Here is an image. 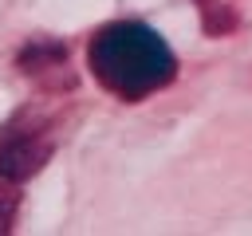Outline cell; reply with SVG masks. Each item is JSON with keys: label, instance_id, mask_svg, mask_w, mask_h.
Segmentation results:
<instances>
[{"label": "cell", "instance_id": "6da1fadb", "mask_svg": "<svg viewBox=\"0 0 252 236\" xmlns=\"http://www.w3.org/2000/svg\"><path fill=\"white\" fill-rule=\"evenodd\" d=\"M87 63H91L94 79L126 102H138V98L161 90L177 75V59H173L169 43L154 28L134 24V20L98 28L87 47Z\"/></svg>", "mask_w": 252, "mask_h": 236}, {"label": "cell", "instance_id": "7a4b0ae2", "mask_svg": "<svg viewBox=\"0 0 252 236\" xmlns=\"http://www.w3.org/2000/svg\"><path fill=\"white\" fill-rule=\"evenodd\" d=\"M55 149V138H51V122L32 114V110H20L4 130H0V177L8 181H24L32 173L43 169V161L51 157Z\"/></svg>", "mask_w": 252, "mask_h": 236}, {"label": "cell", "instance_id": "3957f363", "mask_svg": "<svg viewBox=\"0 0 252 236\" xmlns=\"http://www.w3.org/2000/svg\"><path fill=\"white\" fill-rule=\"evenodd\" d=\"M24 71L43 79V83H55V87H71V75H67V51L59 43H32L24 55H20Z\"/></svg>", "mask_w": 252, "mask_h": 236}, {"label": "cell", "instance_id": "277c9868", "mask_svg": "<svg viewBox=\"0 0 252 236\" xmlns=\"http://www.w3.org/2000/svg\"><path fill=\"white\" fill-rule=\"evenodd\" d=\"M16 208H20V193H16V181L0 177V232H8V228H12V220H16Z\"/></svg>", "mask_w": 252, "mask_h": 236}]
</instances>
